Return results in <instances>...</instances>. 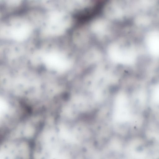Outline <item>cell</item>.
I'll return each instance as SVG.
<instances>
[{
    "label": "cell",
    "mask_w": 159,
    "mask_h": 159,
    "mask_svg": "<svg viewBox=\"0 0 159 159\" xmlns=\"http://www.w3.org/2000/svg\"><path fill=\"white\" fill-rule=\"evenodd\" d=\"M154 57H155V56H154ZM141 58H142V57H141Z\"/></svg>",
    "instance_id": "6da1fadb"
}]
</instances>
